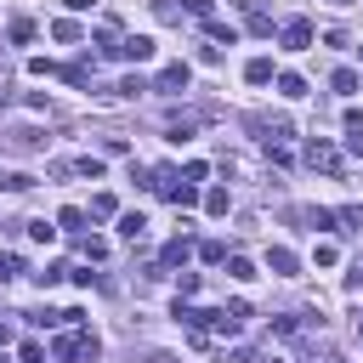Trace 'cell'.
<instances>
[{
  "label": "cell",
  "mask_w": 363,
  "mask_h": 363,
  "mask_svg": "<svg viewBox=\"0 0 363 363\" xmlns=\"http://www.w3.org/2000/svg\"><path fill=\"white\" fill-rule=\"evenodd\" d=\"M102 346H96V335L91 329H62L57 335V346H51V357L57 363H79V357H96Z\"/></svg>",
  "instance_id": "1"
},
{
  "label": "cell",
  "mask_w": 363,
  "mask_h": 363,
  "mask_svg": "<svg viewBox=\"0 0 363 363\" xmlns=\"http://www.w3.org/2000/svg\"><path fill=\"white\" fill-rule=\"evenodd\" d=\"M244 125H250L261 142H289V119H284V113H250Z\"/></svg>",
  "instance_id": "2"
},
{
  "label": "cell",
  "mask_w": 363,
  "mask_h": 363,
  "mask_svg": "<svg viewBox=\"0 0 363 363\" xmlns=\"http://www.w3.org/2000/svg\"><path fill=\"white\" fill-rule=\"evenodd\" d=\"M45 170H51V176H91V182H96V176H102V159H96V153H79V159H51Z\"/></svg>",
  "instance_id": "3"
},
{
  "label": "cell",
  "mask_w": 363,
  "mask_h": 363,
  "mask_svg": "<svg viewBox=\"0 0 363 363\" xmlns=\"http://www.w3.org/2000/svg\"><path fill=\"white\" fill-rule=\"evenodd\" d=\"M306 170H323V176H340V153L329 147V142H306Z\"/></svg>",
  "instance_id": "4"
},
{
  "label": "cell",
  "mask_w": 363,
  "mask_h": 363,
  "mask_svg": "<svg viewBox=\"0 0 363 363\" xmlns=\"http://www.w3.org/2000/svg\"><path fill=\"white\" fill-rule=\"evenodd\" d=\"M278 40H284V51H306V45H312V23H306V17H289V23L278 28Z\"/></svg>",
  "instance_id": "5"
},
{
  "label": "cell",
  "mask_w": 363,
  "mask_h": 363,
  "mask_svg": "<svg viewBox=\"0 0 363 363\" xmlns=\"http://www.w3.org/2000/svg\"><path fill=\"white\" fill-rule=\"evenodd\" d=\"M113 57H125V62H147V57H153V40H147V34H125V40L113 45Z\"/></svg>",
  "instance_id": "6"
},
{
  "label": "cell",
  "mask_w": 363,
  "mask_h": 363,
  "mask_svg": "<svg viewBox=\"0 0 363 363\" xmlns=\"http://www.w3.org/2000/svg\"><path fill=\"white\" fill-rule=\"evenodd\" d=\"M267 267H272L278 278H295V272H301V255L284 250V244H272V250H267Z\"/></svg>",
  "instance_id": "7"
},
{
  "label": "cell",
  "mask_w": 363,
  "mask_h": 363,
  "mask_svg": "<svg viewBox=\"0 0 363 363\" xmlns=\"http://www.w3.org/2000/svg\"><path fill=\"white\" fill-rule=\"evenodd\" d=\"M147 187H153V193H164V199H176V187H182V176H176L170 164H159V170H147Z\"/></svg>",
  "instance_id": "8"
},
{
  "label": "cell",
  "mask_w": 363,
  "mask_h": 363,
  "mask_svg": "<svg viewBox=\"0 0 363 363\" xmlns=\"http://www.w3.org/2000/svg\"><path fill=\"white\" fill-rule=\"evenodd\" d=\"M187 255H193V244H187V238H170V244L159 250V272H170V267H182Z\"/></svg>",
  "instance_id": "9"
},
{
  "label": "cell",
  "mask_w": 363,
  "mask_h": 363,
  "mask_svg": "<svg viewBox=\"0 0 363 363\" xmlns=\"http://www.w3.org/2000/svg\"><path fill=\"white\" fill-rule=\"evenodd\" d=\"M34 187V176L28 170H11V164H0V193H28Z\"/></svg>",
  "instance_id": "10"
},
{
  "label": "cell",
  "mask_w": 363,
  "mask_h": 363,
  "mask_svg": "<svg viewBox=\"0 0 363 363\" xmlns=\"http://www.w3.org/2000/svg\"><path fill=\"white\" fill-rule=\"evenodd\" d=\"M187 79H193V74H187V62H170V68L159 74V91H187Z\"/></svg>",
  "instance_id": "11"
},
{
  "label": "cell",
  "mask_w": 363,
  "mask_h": 363,
  "mask_svg": "<svg viewBox=\"0 0 363 363\" xmlns=\"http://www.w3.org/2000/svg\"><path fill=\"white\" fill-rule=\"evenodd\" d=\"M51 34H57L62 45H74V40H85V28H79L74 17H57V23H51Z\"/></svg>",
  "instance_id": "12"
},
{
  "label": "cell",
  "mask_w": 363,
  "mask_h": 363,
  "mask_svg": "<svg viewBox=\"0 0 363 363\" xmlns=\"http://www.w3.org/2000/svg\"><path fill=\"white\" fill-rule=\"evenodd\" d=\"M244 79H250V85H267V79H272V62H267V57H250V62H244Z\"/></svg>",
  "instance_id": "13"
},
{
  "label": "cell",
  "mask_w": 363,
  "mask_h": 363,
  "mask_svg": "<svg viewBox=\"0 0 363 363\" xmlns=\"http://www.w3.org/2000/svg\"><path fill=\"white\" fill-rule=\"evenodd\" d=\"M119 233H125V238L136 244V238L147 233V216H142V210H130V216H119Z\"/></svg>",
  "instance_id": "14"
},
{
  "label": "cell",
  "mask_w": 363,
  "mask_h": 363,
  "mask_svg": "<svg viewBox=\"0 0 363 363\" xmlns=\"http://www.w3.org/2000/svg\"><path fill=\"white\" fill-rule=\"evenodd\" d=\"M329 85H335L340 96H352V91H357V68H335V74H329Z\"/></svg>",
  "instance_id": "15"
},
{
  "label": "cell",
  "mask_w": 363,
  "mask_h": 363,
  "mask_svg": "<svg viewBox=\"0 0 363 363\" xmlns=\"http://www.w3.org/2000/svg\"><path fill=\"white\" fill-rule=\"evenodd\" d=\"M199 261L221 267V261H227V244H221V238H204V244H199Z\"/></svg>",
  "instance_id": "16"
},
{
  "label": "cell",
  "mask_w": 363,
  "mask_h": 363,
  "mask_svg": "<svg viewBox=\"0 0 363 363\" xmlns=\"http://www.w3.org/2000/svg\"><path fill=\"white\" fill-rule=\"evenodd\" d=\"M164 125H170L176 136H187V130H199V113H164Z\"/></svg>",
  "instance_id": "17"
},
{
  "label": "cell",
  "mask_w": 363,
  "mask_h": 363,
  "mask_svg": "<svg viewBox=\"0 0 363 363\" xmlns=\"http://www.w3.org/2000/svg\"><path fill=\"white\" fill-rule=\"evenodd\" d=\"M227 204H233L227 187H210V193H204V210H210V216H227Z\"/></svg>",
  "instance_id": "18"
},
{
  "label": "cell",
  "mask_w": 363,
  "mask_h": 363,
  "mask_svg": "<svg viewBox=\"0 0 363 363\" xmlns=\"http://www.w3.org/2000/svg\"><path fill=\"white\" fill-rule=\"evenodd\" d=\"M57 227H62V233H79V227H85V210H79V204H68V210L57 216Z\"/></svg>",
  "instance_id": "19"
},
{
  "label": "cell",
  "mask_w": 363,
  "mask_h": 363,
  "mask_svg": "<svg viewBox=\"0 0 363 363\" xmlns=\"http://www.w3.org/2000/svg\"><path fill=\"white\" fill-rule=\"evenodd\" d=\"M23 227H28V238H34V244H51V238H57V227H51L45 216H40V221H23Z\"/></svg>",
  "instance_id": "20"
},
{
  "label": "cell",
  "mask_w": 363,
  "mask_h": 363,
  "mask_svg": "<svg viewBox=\"0 0 363 363\" xmlns=\"http://www.w3.org/2000/svg\"><path fill=\"white\" fill-rule=\"evenodd\" d=\"M278 91H284V96H306V79H301V74H278Z\"/></svg>",
  "instance_id": "21"
},
{
  "label": "cell",
  "mask_w": 363,
  "mask_h": 363,
  "mask_svg": "<svg viewBox=\"0 0 363 363\" xmlns=\"http://www.w3.org/2000/svg\"><path fill=\"white\" fill-rule=\"evenodd\" d=\"M227 272H233V278H238V284H250V278H255V267H250V261H244V255H227Z\"/></svg>",
  "instance_id": "22"
},
{
  "label": "cell",
  "mask_w": 363,
  "mask_h": 363,
  "mask_svg": "<svg viewBox=\"0 0 363 363\" xmlns=\"http://www.w3.org/2000/svg\"><path fill=\"white\" fill-rule=\"evenodd\" d=\"M17 272H23V261H17V255H11V250H0V284H11V278H17Z\"/></svg>",
  "instance_id": "23"
},
{
  "label": "cell",
  "mask_w": 363,
  "mask_h": 363,
  "mask_svg": "<svg viewBox=\"0 0 363 363\" xmlns=\"http://www.w3.org/2000/svg\"><path fill=\"white\" fill-rule=\"evenodd\" d=\"M204 34H210V40H227V45H233V23H216V17H204Z\"/></svg>",
  "instance_id": "24"
},
{
  "label": "cell",
  "mask_w": 363,
  "mask_h": 363,
  "mask_svg": "<svg viewBox=\"0 0 363 363\" xmlns=\"http://www.w3.org/2000/svg\"><path fill=\"white\" fill-rule=\"evenodd\" d=\"M335 221H346V227H357V233H363V204H346V210H335Z\"/></svg>",
  "instance_id": "25"
},
{
  "label": "cell",
  "mask_w": 363,
  "mask_h": 363,
  "mask_svg": "<svg viewBox=\"0 0 363 363\" xmlns=\"http://www.w3.org/2000/svg\"><path fill=\"white\" fill-rule=\"evenodd\" d=\"M340 125H346V136H363V108H346Z\"/></svg>",
  "instance_id": "26"
},
{
  "label": "cell",
  "mask_w": 363,
  "mask_h": 363,
  "mask_svg": "<svg viewBox=\"0 0 363 363\" xmlns=\"http://www.w3.org/2000/svg\"><path fill=\"white\" fill-rule=\"evenodd\" d=\"M11 40H17V45H28V40H34V23H28V17H17V23H11Z\"/></svg>",
  "instance_id": "27"
},
{
  "label": "cell",
  "mask_w": 363,
  "mask_h": 363,
  "mask_svg": "<svg viewBox=\"0 0 363 363\" xmlns=\"http://www.w3.org/2000/svg\"><path fill=\"white\" fill-rule=\"evenodd\" d=\"M113 210H119L113 193H96V199H91V216H113Z\"/></svg>",
  "instance_id": "28"
},
{
  "label": "cell",
  "mask_w": 363,
  "mask_h": 363,
  "mask_svg": "<svg viewBox=\"0 0 363 363\" xmlns=\"http://www.w3.org/2000/svg\"><path fill=\"white\" fill-rule=\"evenodd\" d=\"M57 278H68V267H45V272H34V284H40V289H51Z\"/></svg>",
  "instance_id": "29"
},
{
  "label": "cell",
  "mask_w": 363,
  "mask_h": 363,
  "mask_svg": "<svg viewBox=\"0 0 363 363\" xmlns=\"http://www.w3.org/2000/svg\"><path fill=\"white\" fill-rule=\"evenodd\" d=\"M153 11H159V23H182V6H170V0H159Z\"/></svg>",
  "instance_id": "30"
},
{
  "label": "cell",
  "mask_w": 363,
  "mask_h": 363,
  "mask_svg": "<svg viewBox=\"0 0 363 363\" xmlns=\"http://www.w3.org/2000/svg\"><path fill=\"white\" fill-rule=\"evenodd\" d=\"M176 204H182V210H187V204H199V187H193V182H182V187H176Z\"/></svg>",
  "instance_id": "31"
},
{
  "label": "cell",
  "mask_w": 363,
  "mask_h": 363,
  "mask_svg": "<svg viewBox=\"0 0 363 363\" xmlns=\"http://www.w3.org/2000/svg\"><path fill=\"white\" fill-rule=\"evenodd\" d=\"M79 250H85V261H102V255H108V244H102V238H85Z\"/></svg>",
  "instance_id": "32"
},
{
  "label": "cell",
  "mask_w": 363,
  "mask_h": 363,
  "mask_svg": "<svg viewBox=\"0 0 363 363\" xmlns=\"http://www.w3.org/2000/svg\"><path fill=\"white\" fill-rule=\"evenodd\" d=\"M335 255H340L335 244H318V250H312V261H318V267H335Z\"/></svg>",
  "instance_id": "33"
},
{
  "label": "cell",
  "mask_w": 363,
  "mask_h": 363,
  "mask_svg": "<svg viewBox=\"0 0 363 363\" xmlns=\"http://www.w3.org/2000/svg\"><path fill=\"white\" fill-rule=\"evenodd\" d=\"M23 363H45V346L40 340H23Z\"/></svg>",
  "instance_id": "34"
},
{
  "label": "cell",
  "mask_w": 363,
  "mask_h": 363,
  "mask_svg": "<svg viewBox=\"0 0 363 363\" xmlns=\"http://www.w3.org/2000/svg\"><path fill=\"white\" fill-rule=\"evenodd\" d=\"M182 11H193V17H210V0H182Z\"/></svg>",
  "instance_id": "35"
},
{
  "label": "cell",
  "mask_w": 363,
  "mask_h": 363,
  "mask_svg": "<svg viewBox=\"0 0 363 363\" xmlns=\"http://www.w3.org/2000/svg\"><path fill=\"white\" fill-rule=\"evenodd\" d=\"M142 363H176V357H170V352H147Z\"/></svg>",
  "instance_id": "36"
},
{
  "label": "cell",
  "mask_w": 363,
  "mask_h": 363,
  "mask_svg": "<svg viewBox=\"0 0 363 363\" xmlns=\"http://www.w3.org/2000/svg\"><path fill=\"white\" fill-rule=\"evenodd\" d=\"M62 6H68V11H91V0H62Z\"/></svg>",
  "instance_id": "37"
},
{
  "label": "cell",
  "mask_w": 363,
  "mask_h": 363,
  "mask_svg": "<svg viewBox=\"0 0 363 363\" xmlns=\"http://www.w3.org/2000/svg\"><path fill=\"white\" fill-rule=\"evenodd\" d=\"M6 340H11V323H6V318H0V346H6Z\"/></svg>",
  "instance_id": "38"
},
{
  "label": "cell",
  "mask_w": 363,
  "mask_h": 363,
  "mask_svg": "<svg viewBox=\"0 0 363 363\" xmlns=\"http://www.w3.org/2000/svg\"><path fill=\"white\" fill-rule=\"evenodd\" d=\"M329 6H340V11H346V6H357V0H329Z\"/></svg>",
  "instance_id": "39"
},
{
  "label": "cell",
  "mask_w": 363,
  "mask_h": 363,
  "mask_svg": "<svg viewBox=\"0 0 363 363\" xmlns=\"http://www.w3.org/2000/svg\"><path fill=\"white\" fill-rule=\"evenodd\" d=\"M357 323H363V318H357Z\"/></svg>",
  "instance_id": "40"
}]
</instances>
